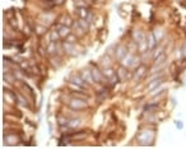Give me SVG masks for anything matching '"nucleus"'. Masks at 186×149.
I'll list each match as a JSON object with an SVG mask.
<instances>
[{
	"instance_id": "nucleus-25",
	"label": "nucleus",
	"mask_w": 186,
	"mask_h": 149,
	"mask_svg": "<svg viewBox=\"0 0 186 149\" xmlns=\"http://www.w3.org/2000/svg\"><path fill=\"white\" fill-rule=\"evenodd\" d=\"M140 65V60H139V58H137V56H135L134 58V60H133V64H131V66H130V69H137L138 66H139Z\"/></svg>"
},
{
	"instance_id": "nucleus-9",
	"label": "nucleus",
	"mask_w": 186,
	"mask_h": 149,
	"mask_svg": "<svg viewBox=\"0 0 186 149\" xmlns=\"http://www.w3.org/2000/svg\"><path fill=\"white\" fill-rule=\"evenodd\" d=\"M133 38H134V41L137 42V45H140L141 42H144V41L147 40L145 35H144L141 31H139V29L134 31V33H133Z\"/></svg>"
},
{
	"instance_id": "nucleus-4",
	"label": "nucleus",
	"mask_w": 186,
	"mask_h": 149,
	"mask_svg": "<svg viewBox=\"0 0 186 149\" xmlns=\"http://www.w3.org/2000/svg\"><path fill=\"white\" fill-rule=\"evenodd\" d=\"M103 74L106 75V78L108 79V82H111L112 84L114 83H117V80H119V77H117V73L115 71L114 69H112L111 66H108V68H103Z\"/></svg>"
},
{
	"instance_id": "nucleus-1",
	"label": "nucleus",
	"mask_w": 186,
	"mask_h": 149,
	"mask_svg": "<svg viewBox=\"0 0 186 149\" xmlns=\"http://www.w3.org/2000/svg\"><path fill=\"white\" fill-rule=\"evenodd\" d=\"M138 140L141 145H152L153 140H154V131H150V130H143L139 136H138Z\"/></svg>"
},
{
	"instance_id": "nucleus-12",
	"label": "nucleus",
	"mask_w": 186,
	"mask_h": 149,
	"mask_svg": "<svg viewBox=\"0 0 186 149\" xmlns=\"http://www.w3.org/2000/svg\"><path fill=\"white\" fill-rule=\"evenodd\" d=\"M134 58H135V56L133 55L131 52H128V54L125 55V58H124L122 60H121V64H122L125 68H130L131 64H133V60H134Z\"/></svg>"
},
{
	"instance_id": "nucleus-5",
	"label": "nucleus",
	"mask_w": 186,
	"mask_h": 149,
	"mask_svg": "<svg viewBox=\"0 0 186 149\" xmlns=\"http://www.w3.org/2000/svg\"><path fill=\"white\" fill-rule=\"evenodd\" d=\"M128 47L124 46V45H119V46L115 49V58L117 59L119 61H121L124 58H125V55L128 54Z\"/></svg>"
},
{
	"instance_id": "nucleus-13",
	"label": "nucleus",
	"mask_w": 186,
	"mask_h": 149,
	"mask_svg": "<svg viewBox=\"0 0 186 149\" xmlns=\"http://www.w3.org/2000/svg\"><path fill=\"white\" fill-rule=\"evenodd\" d=\"M163 82L162 80V77H158L157 79H152V80H149V83L147 84V89L150 92L152 89H154V88H157L158 85H161V83Z\"/></svg>"
},
{
	"instance_id": "nucleus-18",
	"label": "nucleus",
	"mask_w": 186,
	"mask_h": 149,
	"mask_svg": "<svg viewBox=\"0 0 186 149\" xmlns=\"http://www.w3.org/2000/svg\"><path fill=\"white\" fill-rule=\"evenodd\" d=\"M76 22L80 24V27L84 29V31H88V27H89V22H88L87 19H84V18H78V20Z\"/></svg>"
},
{
	"instance_id": "nucleus-15",
	"label": "nucleus",
	"mask_w": 186,
	"mask_h": 149,
	"mask_svg": "<svg viewBox=\"0 0 186 149\" xmlns=\"http://www.w3.org/2000/svg\"><path fill=\"white\" fill-rule=\"evenodd\" d=\"M41 5L43 7V9L50 10V9L56 7V3H55V0H41Z\"/></svg>"
},
{
	"instance_id": "nucleus-24",
	"label": "nucleus",
	"mask_w": 186,
	"mask_h": 149,
	"mask_svg": "<svg viewBox=\"0 0 186 149\" xmlns=\"http://www.w3.org/2000/svg\"><path fill=\"white\" fill-rule=\"evenodd\" d=\"M162 54H163V46L157 47V49H156V51H154V54H153V59H157L159 55H162Z\"/></svg>"
},
{
	"instance_id": "nucleus-11",
	"label": "nucleus",
	"mask_w": 186,
	"mask_h": 149,
	"mask_svg": "<svg viewBox=\"0 0 186 149\" xmlns=\"http://www.w3.org/2000/svg\"><path fill=\"white\" fill-rule=\"evenodd\" d=\"M116 73H117V77H119V79L122 80V82H124V80H126V79L129 78V77H130V74L128 73V70L125 69V66H124V65H122V66H120L119 69L116 70Z\"/></svg>"
},
{
	"instance_id": "nucleus-7",
	"label": "nucleus",
	"mask_w": 186,
	"mask_h": 149,
	"mask_svg": "<svg viewBox=\"0 0 186 149\" xmlns=\"http://www.w3.org/2000/svg\"><path fill=\"white\" fill-rule=\"evenodd\" d=\"M60 35V38H66L68 36L72 33V29H70L69 26H65V24H59V28H56Z\"/></svg>"
},
{
	"instance_id": "nucleus-16",
	"label": "nucleus",
	"mask_w": 186,
	"mask_h": 149,
	"mask_svg": "<svg viewBox=\"0 0 186 149\" xmlns=\"http://www.w3.org/2000/svg\"><path fill=\"white\" fill-rule=\"evenodd\" d=\"M147 42H148L149 50H153V49H154V46L157 45V38H156L154 33H149V36L147 37Z\"/></svg>"
},
{
	"instance_id": "nucleus-17",
	"label": "nucleus",
	"mask_w": 186,
	"mask_h": 149,
	"mask_svg": "<svg viewBox=\"0 0 186 149\" xmlns=\"http://www.w3.org/2000/svg\"><path fill=\"white\" fill-rule=\"evenodd\" d=\"M59 23L60 24H65V26H69V27H72L73 26V22H72V19H70L68 16H63L60 18V20H59Z\"/></svg>"
},
{
	"instance_id": "nucleus-22",
	"label": "nucleus",
	"mask_w": 186,
	"mask_h": 149,
	"mask_svg": "<svg viewBox=\"0 0 186 149\" xmlns=\"http://www.w3.org/2000/svg\"><path fill=\"white\" fill-rule=\"evenodd\" d=\"M108 55H106V56H103L102 58V60H101V62H102V65H103V68H108V66H111V64H112V61H110L108 60Z\"/></svg>"
},
{
	"instance_id": "nucleus-23",
	"label": "nucleus",
	"mask_w": 186,
	"mask_h": 149,
	"mask_svg": "<svg viewBox=\"0 0 186 149\" xmlns=\"http://www.w3.org/2000/svg\"><path fill=\"white\" fill-rule=\"evenodd\" d=\"M163 91H164V88L163 87H158L157 88H154V89H152L150 91V96H156V94H159V93H163Z\"/></svg>"
},
{
	"instance_id": "nucleus-27",
	"label": "nucleus",
	"mask_w": 186,
	"mask_h": 149,
	"mask_svg": "<svg viewBox=\"0 0 186 149\" xmlns=\"http://www.w3.org/2000/svg\"><path fill=\"white\" fill-rule=\"evenodd\" d=\"M34 31H36L38 35H43L46 32V27L45 26H37L36 28H34Z\"/></svg>"
},
{
	"instance_id": "nucleus-3",
	"label": "nucleus",
	"mask_w": 186,
	"mask_h": 149,
	"mask_svg": "<svg viewBox=\"0 0 186 149\" xmlns=\"http://www.w3.org/2000/svg\"><path fill=\"white\" fill-rule=\"evenodd\" d=\"M69 107L72 110H76V111H79V110H84L87 108V103H85L84 100H80V98H72L69 102Z\"/></svg>"
},
{
	"instance_id": "nucleus-10",
	"label": "nucleus",
	"mask_w": 186,
	"mask_h": 149,
	"mask_svg": "<svg viewBox=\"0 0 186 149\" xmlns=\"http://www.w3.org/2000/svg\"><path fill=\"white\" fill-rule=\"evenodd\" d=\"M72 83L75 84V88H84L85 85H88L87 82H84V79L79 75H74L72 79Z\"/></svg>"
},
{
	"instance_id": "nucleus-21",
	"label": "nucleus",
	"mask_w": 186,
	"mask_h": 149,
	"mask_svg": "<svg viewBox=\"0 0 186 149\" xmlns=\"http://www.w3.org/2000/svg\"><path fill=\"white\" fill-rule=\"evenodd\" d=\"M73 27H74V31H76V32H78V35H79V36L84 35V32H85V31H84L83 28H82V27H80V24H79L78 22L73 23Z\"/></svg>"
},
{
	"instance_id": "nucleus-26",
	"label": "nucleus",
	"mask_w": 186,
	"mask_h": 149,
	"mask_svg": "<svg viewBox=\"0 0 186 149\" xmlns=\"http://www.w3.org/2000/svg\"><path fill=\"white\" fill-rule=\"evenodd\" d=\"M82 91H83V89H82ZM82 91H80V92H73V94H74L75 97H79V98H80V100H84V101H85L88 97L85 96V93H83V92H82Z\"/></svg>"
},
{
	"instance_id": "nucleus-30",
	"label": "nucleus",
	"mask_w": 186,
	"mask_h": 149,
	"mask_svg": "<svg viewBox=\"0 0 186 149\" xmlns=\"http://www.w3.org/2000/svg\"><path fill=\"white\" fill-rule=\"evenodd\" d=\"M18 100H19V102H20V105L22 106H27L28 107V105H27V101L24 100V98H23L22 96H18Z\"/></svg>"
},
{
	"instance_id": "nucleus-2",
	"label": "nucleus",
	"mask_w": 186,
	"mask_h": 149,
	"mask_svg": "<svg viewBox=\"0 0 186 149\" xmlns=\"http://www.w3.org/2000/svg\"><path fill=\"white\" fill-rule=\"evenodd\" d=\"M91 71H92V77L94 79V82L97 83V84H106V83H108V79L106 78V75L103 74L102 70L97 69V68H93V69H91Z\"/></svg>"
},
{
	"instance_id": "nucleus-19",
	"label": "nucleus",
	"mask_w": 186,
	"mask_h": 149,
	"mask_svg": "<svg viewBox=\"0 0 186 149\" xmlns=\"http://www.w3.org/2000/svg\"><path fill=\"white\" fill-rule=\"evenodd\" d=\"M73 45L74 43H70V42H64V51L70 54V55H74V51H73Z\"/></svg>"
},
{
	"instance_id": "nucleus-20",
	"label": "nucleus",
	"mask_w": 186,
	"mask_h": 149,
	"mask_svg": "<svg viewBox=\"0 0 186 149\" xmlns=\"http://www.w3.org/2000/svg\"><path fill=\"white\" fill-rule=\"evenodd\" d=\"M80 119H72V120H69V124H68V127H76L80 125Z\"/></svg>"
},
{
	"instance_id": "nucleus-29",
	"label": "nucleus",
	"mask_w": 186,
	"mask_h": 149,
	"mask_svg": "<svg viewBox=\"0 0 186 149\" xmlns=\"http://www.w3.org/2000/svg\"><path fill=\"white\" fill-rule=\"evenodd\" d=\"M75 41H76V36L74 35H72L70 33L69 36L66 37V42H70V43H75Z\"/></svg>"
},
{
	"instance_id": "nucleus-28",
	"label": "nucleus",
	"mask_w": 186,
	"mask_h": 149,
	"mask_svg": "<svg viewBox=\"0 0 186 149\" xmlns=\"http://www.w3.org/2000/svg\"><path fill=\"white\" fill-rule=\"evenodd\" d=\"M173 124H175V126L177 127V130H182V129H184V123H182L181 120H175V121H173Z\"/></svg>"
},
{
	"instance_id": "nucleus-31",
	"label": "nucleus",
	"mask_w": 186,
	"mask_h": 149,
	"mask_svg": "<svg viewBox=\"0 0 186 149\" xmlns=\"http://www.w3.org/2000/svg\"><path fill=\"white\" fill-rule=\"evenodd\" d=\"M181 51H182V56H184V58H186V43L184 45V46H182Z\"/></svg>"
},
{
	"instance_id": "nucleus-8",
	"label": "nucleus",
	"mask_w": 186,
	"mask_h": 149,
	"mask_svg": "<svg viewBox=\"0 0 186 149\" xmlns=\"http://www.w3.org/2000/svg\"><path fill=\"white\" fill-rule=\"evenodd\" d=\"M80 77L84 79V82H87L88 83V85H92L93 83H94V79H93V77H92V71L91 70H83L80 73Z\"/></svg>"
},
{
	"instance_id": "nucleus-32",
	"label": "nucleus",
	"mask_w": 186,
	"mask_h": 149,
	"mask_svg": "<svg viewBox=\"0 0 186 149\" xmlns=\"http://www.w3.org/2000/svg\"><path fill=\"white\" fill-rule=\"evenodd\" d=\"M55 3H56V5H61L65 3V0H55Z\"/></svg>"
},
{
	"instance_id": "nucleus-14",
	"label": "nucleus",
	"mask_w": 186,
	"mask_h": 149,
	"mask_svg": "<svg viewBox=\"0 0 186 149\" xmlns=\"http://www.w3.org/2000/svg\"><path fill=\"white\" fill-rule=\"evenodd\" d=\"M75 13L78 18H84V19H87V17L89 16V12H88V9L85 7H78L75 9Z\"/></svg>"
},
{
	"instance_id": "nucleus-6",
	"label": "nucleus",
	"mask_w": 186,
	"mask_h": 149,
	"mask_svg": "<svg viewBox=\"0 0 186 149\" xmlns=\"http://www.w3.org/2000/svg\"><path fill=\"white\" fill-rule=\"evenodd\" d=\"M145 71H147L145 65L140 64L139 66L137 68V69H134V74H133V79H134V80H139L140 78H143V77H144Z\"/></svg>"
}]
</instances>
